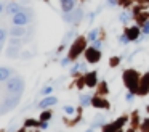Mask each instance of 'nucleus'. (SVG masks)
<instances>
[{
  "mask_svg": "<svg viewBox=\"0 0 149 132\" xmlns=\"http://www.w3.org/2000/svg\"><path fill=\"white\" fill-rule=\"evenodd\" d=\"M21 100V93H15V92H8L7 95H3V98H2V106H0V114L3 116L7 114L10 109L16 108L18 103H19Z\"/></svg>",
  "mask_w": 149,
  "mask_h": 132,
  "instance_id": "nucleus-1",
  "label": "nucleus"
},
{
  "mask_svg": "<svg viewBox=\"0 0 149 132\" xmlns=\"http://www.w3.org/2000/svg\"><path fill=\"white\" fill-rule=\"evenodd\" d=\"M5 90L15 93H23L24 90V79L21 76H11L10 79L5 80Z\"/></svg>",
  "mask_w": 149,
  "mask_h": 132,
  "instance_id": "nucleus-2",
  "label": "nucleus"
},
{
  "mask_svg": "<svg viewBox=\"0 0 149 132\" xmlns=\"http://www.w3.org/2000/svg\"><path fill=\"white\" fill-rule=\"evenodd\" d=\"M123 82H125V85L128 87V90H133V92H138L139 85V76L138 73H136L135 69H127L125 73H123Z\"/></svg>",
  "mask_w": 149,
  "mask_h": 132,
  "instance_id": "nucleus-3",
  "label": "nucleus"
},
{
  "mask_svg": "<svg viewBox=\"0 0 149 132\" xmlns=\"http://www.w3.org/2000/svg\"><path fill=\"white\" fill-rule=\"evenodd\" d=\"M82 18H84V10L82 8H74L71 11L64 13V16H63V19L69 24H79L82 21Z\"/></svg>",
  "mask_w": 149,
  "mask_h": 132,
  "instance_id": "nucleus-4",
  "label": "nucleus"
},
{
  "mask_svg": "<svg viewBox=\"0 0 149 132\" xmlns=\"http://www.w3.org/2000/svg\"><path fill=\"white\" fill-rule=\"evenodd\" d=\"M31 21H32V15H31L29 11H26V10L13 15V18H11V23H13V24H18V26H27Z\"/></svg>",
  "mask_w": 149,
  "mask_h": 132,
  "instance_id": "nucleus-5",
  "label": "nucleus"
},
{
  "mask_svg": "<svg viewBox=\"0 0 149 132\" xmlns=\"http://www.w3.org/2000/svg\"><path fill=\"white\" fill-rule=\"evenodd\" d=\"M84 48H85V39L77 37L72 42V47H71V50H69V58H71V60H75V58L84 52Z\"/></svg>",
  "mask_w": 149,
  "mask_h": 132,
  "instance_id": "nucleus-6",
  "label": "nucleus"
},
{
  "mask_svg": "<svg viewBox=\"0 0 149 132\" xmlns=\"http://www.w3.org/2000/svg\"><path fill=\"white\" fill-rule=\"evenodd\" d=\"M100 58H101L100 48L90 47V48H87V50H85V60H87L88 63H98V61H100Z\"/></svg>",
  "mask_w": 149,
  "mask_h": 132,
  "instance_id": "nucleus-7",
  "label": "nucleus"
},
{
  "mask_svg": "<svg viewBox=\"0 0 149 132\" xmlns=\"http://www.w3.org/2000/svg\"><path fill=\"white\" fill-rule=\"evenodd\" d=\"M149 92V73H146L144 76L141 77V84H139L138 93L139 95H146Z\"/></svg>",
  "mask_w": 149,
  "mask_h": 132,
  "instance_id": "nucleus-8",
  "label": "nucleus"
},
{
  "mask_svg": "<svg viewBox=\"0 0 149 132\" xmlns=\"http://www.w3.org/2000/svg\"><path fill=\"white\" fill-rule=\"evenodd\" d=\"M10 35L11 37H24L26 35V26H18V24H13V28L10 29Z\"/></svg>",
  "mask_w": 149,
  "mask_h": 132,
  "instance_id": "nucleus-9",
  "label": "nucleus"
},
{
  "mask_svg": "<svg viewBox=\"0 0 149 132\" xmlns=\"http://www.w3.org/2000/svg\"><path fill=\"white\" fill-rule=\"evenodd\" d=\"M23 6L19 5V3H15V2H11V3H8L7 5V10H5V13H8V15H16V13H19V11H23Z\"/></svg>",
  "mask_w": 149,
  "mask_h": 132,
  "instance_id": "nucleus-10",
  "label": "nucleus"
},
{
  "mask_svg": "<svg viewBox=\"0 0 149 132\" xmlns=\"http://www.w3.org/2000/svg\"><path fill=\"white\" fill-rule=\"evenodd\" d=\"M58 103V98L56 97H45L42 102L39 103V108H48V106H53Z\"/></svg>",
  "mask_w": 149,
  "mask_h": 132,
  "instance_id": "nucleus-11",
  "label": "nucleus"
},
{
  "mask_svg": "<svg viewBox=\"0 0 149 132\" xmlns=\"http://www.w3.org/2000/svg\"><path fill=\"white\" fill-rule=\"evenodd\" d=\"M125 121H127V118H120L117 122H114V124H109V126H104V131H119L120 127H122L123 124H125Z\"/></svg>",
  "mask_w": 149,
  "mask_h": 132,
  "instance_id": "nucleus-12",
  "label": "nucleus"
},
{
  "mask_svg": "<svg viewBox=\"0 0 149 132\" xmlns=\"http://www.w3.org/2000/svg\"><path fill=\"white\" fill-rule=\"evenodd\" d=\"M75 8V0H61V10L63 13H68Z\"/></svg>",
  "mask_w": 149,
  "mask_h": 132,
  "instance_id": "nucleus-13",
  "label": "nucleus"
},
{
  "mask_svg": "<svg viewBox=\"0 0 149 132\" xmlns=\"http://www.w3.org/2000/svg\"><path fill=\"white\" fill-rule=\"evenodd\" d=\"M5 55L8 58H19V47H15V45H10V47L5 50Z\"/></svg>",
  "mask_w": 149,
  "mask_h": 132,
  "instance_id": "nucleus-14",
  "label": "nucleus"
},
{
  "mask_svg": "<svg viewBox=\"0 0 149 132\" xmlns=\"http://www.w3.org/2000/svg\"><path fill=\"white\" fill-rule=\"evenodd\" d=\"M85 85H88V87H95L96 85V82H98V79H96V73L95 71H91L90 74H87V77H85Z\"/></svg>",
  "mask_w": 149,
  "mask_h": 132,
  "instance_id": "nucleus-15",
  "label": "nucleus"
},
{
  "mask_svg": "<svg viewBox=\"0 0 149 132\" xmlns=\"http://www.w3.org/2000/svg\"><path fill=\"white\" fill-rule=\"evenodd\" d=\"M125 34L128 35V39H130V40H136V39L139 37V29L136 28V26H133V28L127 29V31H125Z\"/></svg>",
  "mask_w": 149,
  "mask_h": 132,
  "instance_id": "nucleus-16",
  "label": "nucleus"
},
{
  "mask_svg": "<svg viewBox=\"0 0 149 132\" xmlns=\"http://www.w3.org/2000/svg\"><path fill=\"white\" fill-rule=\"evenodd\" d=\"M91 103H93V106H96V108H107V106H109V103H107L106 100L100 98V97H93V98H91Z\"/></svg>",
  "mask_w": 149,
  "mask_h": 132,
  "instance_id": "nucleus-17",
  "label": "nucleus"
},
{
  "mask_svg": "<svg viewBox=\"0 0 149 132\" xmlns=\"http://www.w3.org/2000/svg\"><path fill=\"white\" fill-rule=\"evenodd\" d=\"M10 76H11V69H10V68H7V66L0 68V80H2V82H5L7 79H10Z\"/></svg>",
  "mask_w": 149,
  "mask_h": 132,
  "instance_id": "nucleus-18",
  "label": "nucleus"
},
{
  "mask_svg": "<svg viewBox=\"0 0 149 132\" xmlns=\"http://www.w3.org/2000/svg\"><path fill=\"white\" fill-rule=\"evenodd\" d=\"M21 44H23L21 37H11V39H10V45H15V47H21Z\"/></svg>",
  "mask_w": 149,
  "mask_h": 132,
  "instance_id": "nucleus-19",
  "label": "nucleus"
},
{
  "mask_svg": "<svg viewBox=\"0 0 149 132\" xmlns=\"http://www.w3.org/2000/svg\"><path fill=\"white\" fill-rule=\"evenodd\" d=\"M52 92H53V87L48 85V87H43V89L40 90V95H48V93H52Z\"/></svg>",
  "mask_w": 149,
  "mask_h": 132,
  "instance_id": "nucleus-20",
  "label": "nucleus"
},
{
  "mask_svg": "<svg viewBox=\"0 0 149 132\" xmlns=\"http://www.w3.org/2000/svg\"><path fill=\"white\" fill-rule=\"evenodd\" d=\"M50 118H52V111H43L40 116V121H48Z\"/></svg>",
  "mask_w": 149,
  "mask_h": 132,
  "instance_id": "nucleus-21",
  "label": "nucleus"
},
{
  "mask_svg": "<svg viewBox=\"0 0 149 132\" xmlns=\"http://www.w3.org/2000/svg\"><path fill=\"white\" fill-rule=\"evenodd\" d=\"M96 37H98V29H95V31H91L90 34H88V40H91V42L96 40Z\"/></svg>",
  "mask_w": 149,
  "mask_h": 132,
  "instance_id": "nucleus-22",
  "label": "nucleus"
},
{
  "mask_svg": "<svg viewBox=\"0 0 149 132\" xmlns=\"http://www.w3.org/2000/svg\"><path fill=\"white\" fill-rule=\"evenodd\" d=\"M19 58H21V60H31V58H32V55H31V52H21Z\"/></svg>",
  "mask_w": 149,
  "mask_h": 132,
  "instance_id": "nucleus-23",
  "label": "nucleus"
},
{
  "mask_svg": "<svg viewBox=\"0 0 149 132\" xmlns=\"http://www.w3.org/2000/svg\"><path fill=\"white\" fill-rule=\"evenodd\" d=\"M0 42H2V44L7 42V29H2V31H0Z\"/></svg>",
  "mask_w": 149,
  "mask_h": 132,
  "instance_id": "nucleus-24",
  "label": "nucleus"
},
{
  "mask_svg": "<svg viewBox=\"0 0 149 132\" xmlns=\"http://www.w3.org/2000/svg\"><path fill=\"white\" fill-rule=\"evenodd\" d=\"M80 102H82V105H87V103H90V95H82V97H80Z\"/></svg>",
  "mask_w": 149,
  "mask_h": 132,
  "instance_id": "nucleus-25",
  "label": "nucleus"
},
{
  "mask_svg": "<svg viewBox=\"0 0 149 132\" xmlns=\"http://www.w3.org/2000/svg\"><path fill=\"white\" fill-rule=\"evenodd\" d=\"M64 111L68 113V114H74V106H64Z\"/></svg>",
  "mask_w": 149,
  "mask_h": 132,
  "instance_id": "nucleus-26",
  "label": "nucleus"
},
{
  "mask_svg": "<svg viewBox=\"0 0 149 132\" xmlns=\"http://www.w3.org/2000/svg\"><path fill=\"white\" fill-rule=\"evenodd\" d=\"M120 42H122V44H128V42H130L128 35H127V34H123L122 37H120Z\"/></svg>",
  "mask_w": 149,
  "mask_h": 132,
  "instance_id": "nucleus-27",
  "label": "nucleus"
},
{
  "mask_svg": "<svg viewBox=\"0 0 149 132\" xmlns=\"http://www.w3.org/2000/svg\"><path fill=\"white\" fill-rule=\"evenodd\" d=\"M26 126H39V122H37L36 119H29V121L26 122Z\"/></svg>",
  "mask_w": 149,
  "mask_h": 132,
  "instance_id": "nucleus-28",
  "label": "nucleus"
},
{
  "mask_svg": "<svg viewBox=\"0 0 149 132\" xmlns=\"http://www.w3.org/2000/svg\"><path fill=\"white\" fill-rule=\"evenodd\" d=\"M69 63H71V58H63V60H61V64H63V66H66V64H69Z\"/></svg>",
  "mask_w": 149,
  "mask_h": 132,
  "instance_id": "nucleus-29",
  "label": "nucleus"
},
{
  "mask_svg": "<svg viewBox=\"0 0 149 132\" xmlns=\"http://www.w3.org/2000/svg\"><path fill=\"white\" fill-rule=\"evenodd\" d=\"M133 93H135L133 90H130V92L127 93V100H128V102H132V100H133Z\"/></svg>",
  "mask_w": 149,
  "mask_h": 132,
  "instance_id": "nucleus-30",
  "label": "nucleus"
},
{
  "mask_svg": "<svg viewBox=\"0 0 149 132\" xmlns=\"http://www.w3.org/2000/svg\"><path fill=\"white\" fill-rule=\"evenodd\" d=\"M127 19H128V15H127V13H123V15L120 16V21H122V23H127Z\"/></svg>",
  "mask_w": 149,
  "mask_h": 132,
  "instance_id": "nucleus-31",
  "label": "nucleus"
},
{
  "mask_svg": "<svg viewBox=\"0 0 149 132\" xmlns=\"http://www.w3.org/2000/svg\"><path fill=\"white\" fill-rule=\"evenodd\" d=\"M143 129L149 131V119H146V121H144V124H143Z\"/></svg>",
  "mask_w": 149,
  "mask_h": 132,
  "instance_id": "nucleus-32",
  "label": "nucleus"
},
{
  "mask_svg": "<svg viewBox=\"0 0 149 132\" xmlns=\"http://www.w3.org/2000/svg\"><path fill=\"white\" fill-rule=\"evenodd\" d=\"M40 127H42V129H47V127H48V122H47V121H42V122H40Z\"/></svg>",
  "mask_w": 149,
  "mask_h": 132,
  "instance_id": "nucleus-33",
  "label": "nucleus"
},
{
  "mask_svg": "<svg viewBox=\"0 0 149 132\" xmlns=\"http://www.w3.org/2000/svg\"><path fill=\"white\" fill-rule=\"evenodd\" d=\"M143 32H144V34H149V23H148V24H144V29H143Z\"/></svg>",
  "mask_w": 149,
  "mask_h": 132,
  "instance_id": "nucleus-34",
  "label": "nucleus"
},
{
  "mask_svg": "<svg viewBox=\"0 0 149 132\" xmlns=\"http://www.w3.org/2000/svg\"><path fill=\"white\" fill-rule=\"evenodd\" d=\"M93 47L100 48V47H101V42H100V40H95V45H93Z\"/></svg>",
  "mask_w": 149,
  "mask_h": 132,
  "instance_id": "nucleus-35",
  "label": "nucleus"
},
{
  "mask_svg": "<svg viewBox=\"0 0 149 132\" xmlns=\"http://www.w3.org/2000/svg\"><path fill=\"white\" fill-rule=\"evenodd\" d=\"M109 5L111 6H116L117 5V0H109Z\"/></svg>",
  "mask_w": 149,
  "mask_h": 132,
  "instance_id": "nucleus-36",
  "label": "nucleus"
},
{
  "mask_svg": "<svg viewBox=\"0 0 149 132\" xmlns=\"http://www.w3.org/2000/svg\"><path fill=\"white\" fill-rule=\"evenodd\" d=\"M117 63H119V60H117V58H116V60H111V64H112V66H114V64H117Z\"/></svg>",
  "mask_w": 149,
  "mask_h": 132,
  "instance_id": "nucleus-37",
  "label": "nucleus"
}]
</instances>
